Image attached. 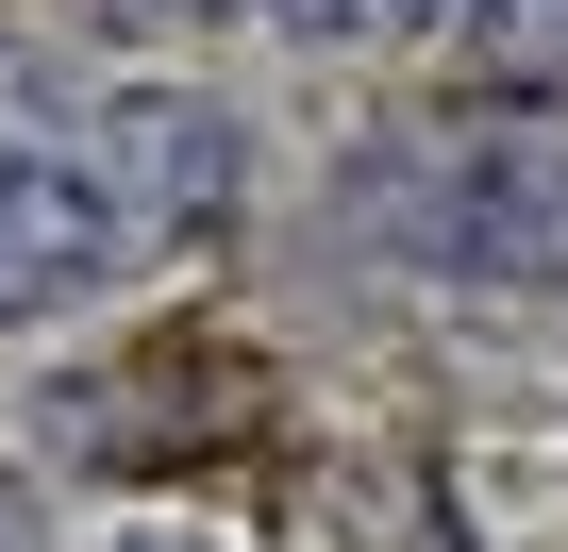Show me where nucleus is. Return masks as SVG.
I'll return each mask as SVG.
<instances>
[{"label":"nucleus","mask_w":568,"mask_h":552,"mask_svg":"<svg viewBox=\"0 0 568 552\" xmlns=\"http://www.w3.org/2000/svg\"><path fill=\"white\" fill-rule=\"evenodd\" d=\"M352 234L418 285L485 302H568V118L551 101H468L435 134H385L352 168Z\"/></svg>","instance_id":"f257e3e1"},{"label":"nucleus","mask_w":568,"mask_h":552,"mask_svg":"<svg viewBox=\"0 0 568 552\" xmlns=\"http://www.w3.org/2000/svg\"><path fill=\"white\" fill-rule=\"evenodd\" d=\"M134 268V218L101 201L84 151H0V319H68Z\"/></svg>","instance_id":"f03ea898"},{"label":"nucleus","mask_w":568,"mask_h":552,"mask_svg":"<svg viewBox=\"0 0 568 552\" xmlns=\"http://www.w3.org/2000/svg\"><path fill=\"white\" fill-rule=\"evenodd\" d=\"M84 168H101V201L134 218V251H151V234H217V218H234V118H217L201 84H134V101L101 118V151H84Z\"/></svg>","instance_id":"7ed1b4c3"},{"label":"nucleus","mask_w":568,"mask_h":552,"mask_svg":"<svg viewBox=\"0 0 568 552\" xmlns=\"http://www.w3.org/2000/svg\"><path fill=\"white\" fill-rule=\"evenodd\" d=\"M267 419V385L234 369V335H184V352H151V369H118V385H68L51 402V435L68 452H151V469H184V452H217V435H251Z\"/></svg>","instance_id":"20e7f679"},{"label":"nucleus","mask_w":568,"mask_h":552,"mask_svg":"<svg viewBox=\"0 0 568 552\" xmlns=\"http://www.w3.org/2000/svg\"><path fill=\"white\" fill-rule=\"evenodd\" d=\"M284 552H452V502L435 469H318L284 502Z\"/></svg>","instance_id":"39448f33"},{"label":"nucleus","mask_w":568,"mask_h":552,"mask_svg":"<svg viewBox=\"0 0 568 552\" xmlns=\"http://www.w3.org/2000/svg\"><path fill=\"white\" fill-rule=\"evenodd\" d=\"M452 34H485V68H501L518 101H568V0H468Z\"/></svg>","instance_id":"423d86ee"},{"label":"nucleus","mask_w":568,"mask_h":552,"mask_svg":"<svg viewBox=\"0 0 568 552\" xmlns=\"http://www.w3.org/2000/svg\"><path fill=\"white\" fill-rule=\"evenodd\" d=\"M267 34H368V0H251Z\"/></svg>","instance_id":"0eeeda50"},{"label":"nucleus","mask_w":568,"mask_h":552,"mask_svg":"<svg viewBox=\"0 0 568 552\" xmlns=\"http://www.w3.org/2000/svg\"><path fill=\"white\" fill-rule=\"evenodd\" d=\"M368 18H402V34H452V18H468V0H368Z\"/></svg>","instance_id":"6e6552de"}]
</instances>
